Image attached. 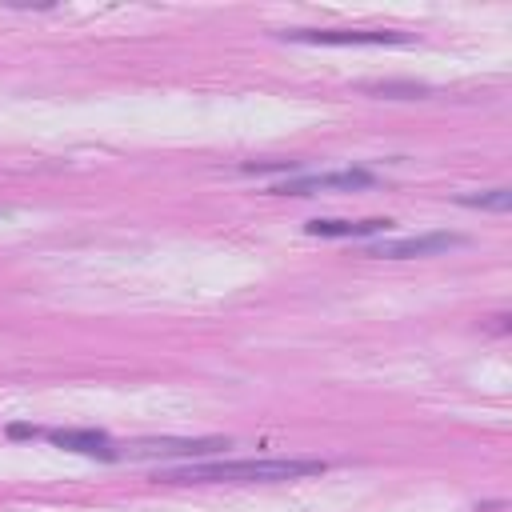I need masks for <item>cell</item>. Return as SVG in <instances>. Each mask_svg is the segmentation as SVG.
I'll list each match as a JSON object with an SVG mask.
<instances>
[{
  "label": "cell",
  "instance_id": "cell-4",
  "mask_svg": "<svg viewBox=\"0 0 512 512\" xmlns=\"http://www.w3.org/2000/svg\"><path fill=\"white\" fill-rule=\"evenodd\" d=\"M464 244H468V236H460V232H420V236H400V240H376L364 248V256L416 260V256H440V252H452Z\"/></svg>",
  "mask_w": 512,
  "mask_h": 512
},
{
  "label": "cell",
  "instance_id": "cell-6",
  "mask_svg": "<svg viewBox=\"0 0 512 512\" xmlns=\"http://www.w3.org/2000/svg\"><path fill=\"white\" fill-rule=\"evenodd\" d=\"M36 436H44V440H52V444H60V448H68V452H80V456H100V460H120V448L104 436V432H96V428H40Z\"/></svg>",
  "mask_w": 512,
  "mask_h": 512
},
{
  "label": "cell",
  "instance_id": "cell-5",
  "mask_svg": "<svg viewBox=\"0 0 512 512\" xmlns=\"http://www.w3.org/2000/svg\"><path fill=\"white\" fill-rule=\"evenodd\" d=\"M368 184H376V176L368 168H336V172H308V176L280 180V184H272V192L316 196V192H356V188H368Z\"/></svg>",
  "mask_w": 512,
  "mask_h": 512
},
{
  "label": "cell",
  "instance_id": "cell-3",
  "mask_svg": "<svg viewBox=\"0 0 512 512\" xmlns=\"http://www.w3.org/2000/svg\"><path fill=\"white\" fill-rule=\"evenodd\" d=\"M228 440L220 436H204V440H132V444H120V460H196V456H216L224 452Z\"/></svg>",
  "mask_w": 512,
  "mask_h": 512
},
{
  "label": "cell",
  "instance_id": "cell-1",
  "mask_svg": "<svg viewBox=\"0 0 512 512\" xmlns=\"http://www.w3.org/2000/svg\"><path fill=\"white\" fill-rule=\"evenodd\" d=\"M324 460L308 456H248V460H188L180 468L156 472L168 484H280L324 472Z\"/></svg>",
  "mask_w": 512,
  "mask_h": 512
},
{
  "label": "cell",
  "instance_id": "cell-8",
  "mask_svg": "<svg viewBox=\"0 0 512 512\" xmlns=\"http://www.w3.org/2000/svg\"><path fill=\"white\" fill-rule=\"evenodd\" d=\"M456 204H464V208H488V212H508L512 208V192L508 188H488V192L456 196Z\"/></svg>",
  "mask_w": 512,
  "mask_h": 512
},
{
  "label": "cell",
  "instance_id": "cell-7",
  "mask_svg": "<svg viewBox=\"0 0 512 512\" xmlns=\"http://www.w3.org/2000/svg\"><path fill=\"white\" fill-rule=\"evenodd\" d=\"M392 220H308L304 232L308 236H328V240H356V236H380L388 232Z\"/></svg>",
  "mask_w": 512,
  "mask_h": 512
},
{
  "label": "cell",
  "instance_id": "cell-2",
  "mask_svg": "<svg viewBox=\"0 0 512 512\" xmlns=\"http://www.w3.org/2000/svg\"><path fill=\"white\" fill-rule=\"evenodd\" d=\"M288 44H324V48H388V44H412L408 32L396 28H284L276 32Z\"/></svg>",
  "mask_w": 512,
  "mask_h": 512
}]
</instances>
